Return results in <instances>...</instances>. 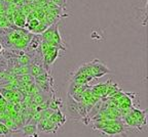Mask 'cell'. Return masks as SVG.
I'll return each instance as SVG.
<instances>
[{"label":"cell","instance_id":"cell-1","mask_svg":"<svg viewBox=\"0 0 148 137\" xmlns=\"http://www.w3.org/2000/svg\"><path fill=\"white\" fill-rule=\"evenodd\" d=\"M86 66L88 68V76L92 78H101L102 76L106 75L110 72V70L97 58L90 62H86Z\"/></svg>","mask_w":148,"mask_h":137},{"label":"cell","instance_id":"cell-2","mask_svg":"<svg viewBox=\"0 0 148 137\" xmlns=\"http://www.w3.org/2000/svg\"><path fill=\"white\" fill-rule=\"evenodd\" d=\"M58 54H59V48L49 46V50L46 51L44 54H42V55H43L44 64H46V66L51 64L56 60V58L58 57Z\"/></svg>","mask_w":148,"mask_h":137},{"label":"cell","instance_id":"cell-3","mask_svg":"<svg viewBox=\"0 0 148 137\" xmlns=\"http://www.w3.org/2000/svg\"><path fill=\"white\" fill-rule=\"evenodd\" d=\"M22 131H23V135L26 137H30L34 133L37 132V126L34 124H27V125L22 127Z\"/></svg>","mask_w":148,"mask_h":137},{"label":"cell","instance_id":"cell-4","mask_svg":"<svg viewBox=\"0 0 148 137\" xmlns=\"http://www.w3.org/2000/svg\"><path fill=\"white\" fill-rule=\"evenodd\" d=\"M30 72H29V74H30L32 77H34V79L36 77H38V76H40L41 74L45 73V71H44V68H42L41 66H39V64H30Z\"/></svg>","mask_w":148,"mask_h":137},{"label":"cell","instance_id":"cell-5","mask_svg":"<svg viewBox=\"0 0 148 137\" xmlns=\"http://www.w3.org/2000/svg\"><path fill=\"white\" fill-rule=\"evenodd\" d=\"M31 62H32L31 57L29 56L28 54H25V53H24V54H22V55H18V62L21 66H30Z\"/></svg>","mask_w":148,"mask_h":137},{"label":"cell","instance_id":"cell-6","mask_svg":"<svg viewBox=\"0 0 148 137\" xmlns=\"http://www.w3.org/2000/svg\"><path fill=\"white\" fill-rule=\"evenodd\" d=\"M45 100H46L45 95H44L43 93H41V92H39V93H37V94H35V95H33L32 101L36 105H38V104H40V103L44 102Z\"/></svg>","mask_w":148,"mask_h":137},{"label":"cell","instance_id":"cell-7","mask_svg":"<svg viewBox=\"0 0 148 137\" xmlns=\"http://www.w3.org/2000/svg\"><path fill=\"white\" fill-rule=\"evenodd\" d=\"M47 27H49V25H46L45 23H43V22H40V24L38 26H37L36 28H35L34 30L32 31V33H34V34H42V33L44 32V31L47 29Z\"/></svg>","mask_w":148,"mask_h":137},{"label":"cell","instance_id":"cell-8","mask_svg":"<svg viewBox=\"0 0 148 137\" xmlns=\"http://www.w3.org/2000/svg\"><path fill=\"white\" fill-rule=\"evenodd\" d=\"M53 3L57 5V6L62 7L65 5V0H53Z\"/></svg>","mask_w":148,"mask_h":137},{"label":"cell","instance_id":"cell-9","mask_svg":"<svg viewBox=\"0 0 148 137\" xmlns=\"http://www.w3.org/2000/svg\"><path fill=\"white\" fill-rule=\"evenodd\" d=\"M5 8H6V4H5V2L0 0V10H2V9H5Z\"/></svg>","mask_w":148,"mask_h":137},{"label":"cell","instance_id":"cell-10","mask_svg":"<svg viewBox=\"0 0 148 137\" xmlns=\"http://www.w3.org/2000/svg\"><path fill=\"white\" fill-rule=\"evenodd\" d=\"M2 48H3V46H2V43H1V42H0V51L2 50Z\"/></svg>","mask_w":148,"mask_h":137}]
</instances>
